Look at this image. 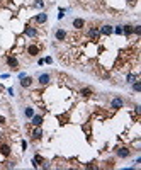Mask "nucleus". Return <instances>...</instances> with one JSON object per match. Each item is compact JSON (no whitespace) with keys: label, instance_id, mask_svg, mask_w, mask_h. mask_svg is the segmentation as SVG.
Here are the masks:
<instances>
[{"label":"nucleus","instance_id":"nucleus-23","mask_svg":"<svg viewBox=\"0 0 141 170\" xmlns=\"http://www.w3.org/2000/svg\"><path fill=\"white\" fill-rule=\"evenodd\" d=\"M133 32L136 36H141V26H133Z\"/></svg>","mask_w":141,"mask_h":170},{"label":"nucleus","instance_id":"nucleus-5","mask_svg":"<svg viewBox=\"0 0 141 170\" xmlns=\"http://www.w3.org/2000/svg\"><path fill=\"white\" fill-rule=\"evenodd\" d=\"M24 34H26L27 38H31V39H34V38L38 36V31H36V27H32V26H26Z\"/></svg>","mask_w":141,"mask_h":170},{"label":"nucleus","instance_id":"nucleus-24","mask_svg":"<svg viewBox=\"0 0 141 170\" xmlns=\"http://www.w3.org/2000/svg\"><path fill=\"white\" fill-rule=\"evenodd\" d=\"M114 32H116L117 36H122V26H116V27H114Z\"/></svg>","mask_w":141,"mask_h":170},{"label":"nucleus","instance_id":"nucleus-19","mask_svg":"<svg viewBox=\"0 0 141 170\" xmlns=\"http://www.w3.org/2000/svg\"><path fill=\"white\" fill-rule=\"evenodd\" d=\"M24 116H26L27 119H31V118L34 116V109H32L31 106H27V107H24Z\"/></svg>","mask_w":141,"mask_h":170},{"label":"nucleus","instance_id":"nucleus-9","mask_svg":"<svg viewBox=\"0 0 141 170\" xmlns=\"http://www.w3.org/2000/svg\"><path fill=\"white\" fill-rule=\"evenodd\" d=\"M5 61H7V65H9L10 68H17V66H19V60H17L15 56H7Z\"/></svg>","mask_w":141,"mask_h":170},{"label":"nucleus","instance_id":"nucleus-17","mask_svg":"<svg viewBox=\"0 0 141 170\" xmlns=\"http://www.w3.org/2000/svg\"><path fill=\"white\" fill-rule=\"evenodd\" d=\"M136 80H140L138 78V73H128L126 75V82L128 83H133V82H136Z\"/></svg>","mask_w":141,"mask_h":170},{"label":"nucleus","instance_id":"nucleus-16","mask_svg":"<svg viewBox=\"0 0 141 170\" xmlns=\"http://www.w3.org/2000/svg\"><path fill=\"white\" fill-rule=\"evenodd\" d=\"M131 34H133V26H131V24H126V26H122V36L129 38Z\"/></svg>","mask_w":141,"mask_h":170},{"label":"nucleus","instance_id":"nucleus-30","mask_svg":"<svg viewBox=\"0 0 141 170\" xmlns=\"http://www.w3.org/2000/svg\"><path fill=\"white\" fill-rule=\"evenodd\" d=\"M0 122L3 124V122H5V118H2V116H0Z\"/></svg>","mask_w":141,"mask_h":170},{"label":"nucleus","instance_id":"nucleus-4","mask_svg":"<svg viewBox=\"0 0 141 170\" xmlns=\"http://www.w3.org/2000/svg\"><path fill=\"white\" fill-rule=\"evenodd\" d=\"M99 31H101V36H111L112 32H114V27L109 26V24H104V26L99 27Z\"/></svg>","mask_w":141,"mask_h":170},{"label":"nucleus","instance_id":"nucleus-22","mask_svg":"<svg viewBox=\"0 0 141 170\" xmlns=\"http://www.w3.org/2000/svg\"><path fill=\"white\" fill-rule=\"evenodd\" d=\"M131 87H133V90H134V92H141V82H140V80L133 82Z\"/></svg>","mask_w":141,"mask_h":170},{"label":"nucleus","instance_id":"nucleus-11","mask_svg":"<svg viewBox=\"0 0 141 170\" xmlns=\"http://www.w3.org/2000/svg\"><path fill=\"white\" fill-rule=\"evenodd\" d=\"M54 38H56V41H65L66 39V31L65 29H56L54 31Z\"/></svg>","mask_w":141,"mask_h":170},{"label":"nucleus","instance_id":"nucleus-8","mask_svg":"<svg viewBox=\"0 0 141 170\" xmlns=\"http://www.w3.org/2000/svg\"><path fill=\"white\" fill-rule=\"evenodd\" d=\"M31 85H32V77H27V75H26V77L20 78V87H22V89H29Z\"/></svg>","mask_w":141,"mask_h":170},{"label":"nucleus","instance_id":"nucleus-2","mask_svg":"<svg viewBox=\"0 0 141 170\" xmlns=\"http://www.w3.org/2000/svg\"><path fill=\"white\" fill-rule=\"evenodd\" d=\"M114 151L117 153L119 158H128V157H131V150H129L128 146H116Z\"/></svg>","mask_w":141,"mask_h":170},{"label":"nucleus","instance_id":"nucleus-20","mask_svg":"<svg viewBox=\"0 0 141 170\" xmlns=\"http://www.w3.org/2000/svg\"><path fill=\"white\" fill-rule=\"evenodd\" d=\"M43 162H44V158H43L41 155H36V157L32 158V165H34V167H39V165L43 163Z\"/></svg>","mask_w":141,"mask_h":170},{"label":"nucleus","instance_id":"nucleus-28","mask_svg":"<svg viewBox=\"0 0 141 170\" xmlns=\"http://www.w3.org/2000/svg\"><path fill=\"white\" fill-rule=\"evenodd\" d=\"M38 65H44V58H39L38 60Z\"/></svg>","mask_w":141,"mask_h":170},{"label":"nucleus","instance_id":"nucleus-25","mask_svg":"<svg viewBox=\"0 0 141 170\" xmlns=\"http://www.w3.org/2000/svg\"><path fill=\"white\" fill-rule=\"evenodd\" d=\"M7 167H9V169H14V167H15V162H7Z\"/></svg>","mask_w":141,"mask_h":170},{"label":"nucleus","instance_id":"nucleus-27","mask_svg":"<svg viewBox=\"0 0 141 170\" xmlns=\"http://www.w3.org/2000/svg\"><path fill=\"white\" fill-rule=\"evenodd\" d=\"M44 63H53V58H51V56H48V58H44Z\"/></svg>","mask_w":141,"mask_h":170},{"label":"nucleus","instance_id":"nucleus-15","mask_svg":"<svg viewBox=\"0 0 141 170\" xmlns=\"http://www.w3.org/2000/svg\"><path fill=\"white\" fill-rule=\"evenodd\" d=\"M85 27V20L83 19H73V29H77V31H80Z\"/></svg>","mask_w":141,"mask_h":170},{"label":"nucleus","instance_id":"nucleus-1","mask_svg":"<svg viewBox=\"0 0 141 170\" xmlns=\"http://www.w3.org/2000/svg\"><path fill=\"white\" fill-rule=\"evenodd\" d=\"M87 38H90V39L97 41L99 38H101V31H99V27L97 26H90L89 29H87Z\"/></svg>","mask_w":141,"mask_h":170},{"label":"nucleus","instance_id":"nucleus-12","mask_svg":"<svg viewBox=\"0 0 141 170\" xmlns=\"http://www.w3.org/2000/svg\"><path fill=\"white\" fill-rule=\"evenodd\" d=\"M0 155L9 157L10 155V145H7V143H0Z\"/></svg>","mask_w":141,"mask_h":170},{"label":"nucleus","instance_id":"nucleus-10","mask_svg":"<svg viewBox=\"0 0 141 170\" xmlns=\"http://www.w3.org/2000/svg\"><path fill=\"white\" fill-rule=\"evenodd\" d=\"M43 121H44V118H43L41 114H34V116L31 118V122H32V126H41V124H43Z\"/></svg>","mask_w":141,"mask_h":170},{"label":"nucleus","instance_id":"nucleus-18","mask_svg":"<svg viewBox=\"0 0 141 170\" xmlns=\"http://www.w3.org/2000/svg\"><path fill=\"white\" fill-rule=\"evenodd\" d=\"M92 94H94V92H92L90 87H83V89L80 90V95H82V97H90Z\"/></svg>","mask_w":141,"mask_h":170},{"label":"nucleus","instance_id":"nucleus-3","mask_svg":"<svg viewBox=\"0 0 141 170\" xmlns=\"http://www.w3.org/2000/svg\"><path fill=\"white\" fill-rule=\"evenodd\" d=\"M124 99L122 97H114V99L111 100V109H114V111H119V109H122L124 107Z\"/></svg>","mask_w":141,"mask_h":170},{"label":"nucleus","instance_id":"nucleus-26","mask_svg":"<svg viewBox=\"0 0 141 170\" xmlns=\"http://www.w3.org/2000/svg\"><path fill=\"white\" fill-rule=\"evenodd\" d=\"M134 111H136V114L140 116V114H141V106H136V107H134Z\"/></svg>","mask_w":141,"mask_h":170},{"label":"nucleus","instance_id":"nucleus-21","mask_svg":"<svg viewBox=\"0 0 141 170\" xmlns=\"http://www.w3.org/2000/svg\"><path fill=\"white\" fill-rule=\"evenodd\" d=\"M32 7L34 9H44V2L43 0H34L32 2Z\"/></svg>","mask_w":141,"mask_h":170},{"label":"nucleus","instance_id":"nucleus-7","mask_svg":"<svg viewBox=\"0 0 141 170\" xmlns=\"http://www.w3.org/2000/svg\"><path fill=\"white\" fill-rule=\"evenodd\" d=\"M38 82H39L41 85H48L51 82V75L50 73H41L39 77H38Z\"/></svg>","mask_w":141,"mask_h":170},{"label":"nucleus","instance_id":"nucleus-14","mask_svg":"<svg viewBox=\"0 0 141 170\" xmlns=\"http://www.w3.org/2000/svg\"><path fill=\"white\" fill-rule=\"evenodd\" d=\"M46 20H48V14H44V12H41L34 17V22H38V24H44Z\"/></svg>","mask_w":141,"mask_h":170},{"label":"nucleus","instance_id":"nucleus-6","mask_svg":"<svg viewBox=\"0 0 141 170\" xmlns=\"http://www.w3.org/2000/svg\"><path fill=\"white\" fill-rule=\"evenodd\" d=\"M43 134H44V133H43V129H41V126H36L34 129L31 131V138H32V140H41Z\"/></svg>","mask_w":141,"mask_h":170},{"label":"nucleus","instance_id":"nucleus-13","mask_svg":"<svg viewBox=\"0 0 141 170\" xmlns=\"http://www.w3.org/2000/svg\"><path fill=\"white\" fill-rule=\"evenodd\" d=\"M27 55H29V56H36V55H39V46H36V44H29V46H27Z\"/></svg>","mask_w":141,"mask_h":170},{"label":"nucleus","instance_id":"nucleus-29","mask_svg":"<svg viewBox=\"0 0 141 170\" xmlns=\"http://www.w3.org/2000/svg\"><path fill=\"white\" fill-rule=\"evenodd\" d=\"M128 2H129V3H131V5H134V3H136V2H138V0H128Z\"/></svg>","mask_w":141,"mask_h":170}]
</instances>
